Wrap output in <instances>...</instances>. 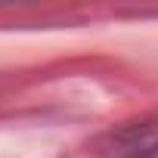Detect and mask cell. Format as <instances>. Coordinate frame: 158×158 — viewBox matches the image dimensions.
<instances>
[{
    "mask_svg": "<svg viewBox=\"0 0 158 158\" xmlns=\"http://www.w3.org/2000/svg\"><path fill=\"white\" fill-rule=\"evenodd\" d=\"M127 158H158V143H146V146H136Z\"/></svg>",
    "mask_w": 158,
    "mask_h": 158,
    "instance_id": "obj_1",
    "label": "cell"
}]
</instances>
